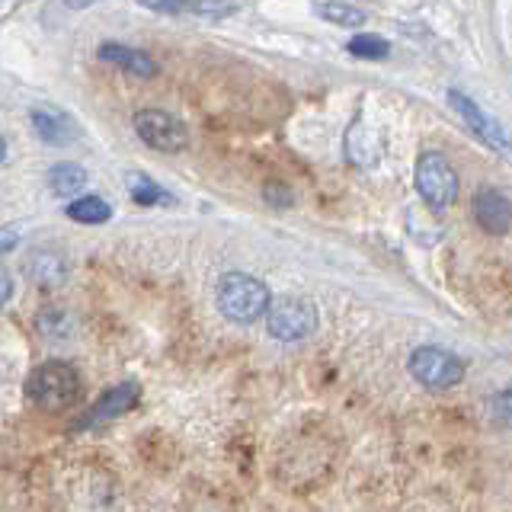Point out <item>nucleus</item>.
<instances>
[{"mask_svg": "<svg viewBox=\"0 0 512 512\" xmlns=\"http://www.w3.org/2000/svg\"><path fill=\"white\" fill-rule=\"evenodd\" d=\"M26 397L39 410H48V413L71 407L80 397L77 368L68 362H45L39 368H32V375L26 378Z\"/></svg>", "mask_w": 512, "mask_h": 512, "instance_id": "1", "label": "nucleus"}, {"mask_svg": "<svg viewBox=\"0 0 512 512\" xmlns=\"http://www.w3.org/2000/svg\"><path fill=\"white\" fill-rule=\"evenodd\" d=\"M269 288L247 276V272H228L218 282V308L224 317H231L234 324H253L269 308Z\"/></svg>", "mask_w": 512, "mask_h": 512, "instance_id": "2", "label": "nucleus"}, {"mask_svg": "<svg viewBox=\"0 0 512 512\" xmlns=\"http://www.w3.org/2000/svg\"><path fill=\"white\" fill-rule=\"evenodd\" d=\"M416 192L420 199L436 208V212H445L452 208L458 199V173L448 164V157L439 151H423L420 160H416Z\"/></svg>", "mask_w": 512, "mask_h": 512, "instance_id": "3", "label": "nucleus"}, {"mask_svg": "<svg viewBox=\"0 0 512 512\" xmlns=\"http://www.w3.org/2000/svg\"><path fill=\"white\" fill-rule=\"evenodd\" d=\"M410 375L429 391H448L461 384L464 378V362L455 352L439 349V346H420L410 356Z\"/></svg>", "mask_w": 512, "mask_h": 512, "instance_id": "4", "label": "nucleus"}, {"mask_svg": "<svg viewBox=\"0 0 512 512\" xmlns=\"http://www.w3.org/2000/svg\"><path fill=\"white\" fill-rule=\"evenodd\" d=\"M266 327L269 336H276L282 343H298L304 336H311L317 327V311L311 301L304 298H279L269 301L266 308Z\"/></svg>", "mask_w": 512, "mask_h": 512, "instance_id": "5", "label": "nucleus"}, {"mask_svg": "<svg viewBox=\"0 0 512 512\" xmlns=\"http://www.w3.org/2000/svg\"><path fill=\"white\" fill-rule=\"evenodd\" d=\"M135 132L138 138L148 144L154 151H164V154H173V151H183L189 144V132L180 119H173L170 112L164 109H144L135 116Z\"/></svg>", "mask_w": 512, "mask_h": 512, "instance_id": "6", "label": "nucleus"}, {"mask_svg": "<svg viewBox=\"0 0 512 512\" xmlns=\"http://www.w3.org/2000/svg\"><path fill=\"white\" fill-rule=\"evenodd\" d=\"M448 103H452V109L458 112V116L464 119V125H468L480 141L490 144V148H496V151H506V138L500 132V125H496L487 112L471 100V96H464L461 90H448Z\"/></svg>", "mask_w": 512, "mask_h": 512, "instance_id": "7", "label": "nucleus"}, {"mask_svg": "<svg viewBox=\"0 0 512 512\" xmlns=\"http://www.w3.org/2000/svg\"><path fill=\"white\" fill-rule=\"evenodd\" d=\"M474 221L487 234H506L512 224V202L500 189H480L474 196Z\"/></svg>", "mask_w": 512, "mask_h": 512, "instance_id": "8", "label": "nucleus"}, {"mask_svg": "<svg viewBox=\"0 0 512 512\" xmlns=\"http://www.w3.org/2000/svg\"><path fill=\"white\" fill-rule=\"evenodd\" d=\"M138 404V384L135 381H125V384H116V388H109L96 404L90 407V413L80 420L77 426H93V423H103V420H112V416H119L125 410H132Z\"/></svg>", "mask_w": 512, "mask_h": 512, "instance_id": "9", "label": "nucleus"}, {"mask_svg": "<svg viewBox=\"0 0 512 512\" xmlns=\"http://www.w3.org/2000/svg\"><path fill=\"white\" fill-rule=\"evenodd\" d=\"M32 128H36V135L42 141H48V144H64L74 135V122L55 106H36V109H32Z\"/></svg>", "mask_w": 512, "mask_h": 512, "instance_id": "10", "label": "nucleus"}, {"mask_svg": "<svg viewBox=\"0 0 512 512\" xmlns=\"http://www.w3.org/2000/svg\"><path fill=\"white\" fill-rule=\"evenodd\" d=\"M100 58L109 61V64H116V68L128 71V74H138V77H151L157 71V64L138 52V48H128V45H119V42H106L100 48Z\"/></svg>", "mask_w": 512, "mask_h": 512, "instance_id": "11", "label": "nucleus"}, {"mask_svg": "<svg viewBox=\"0 0 512 512\" xmlns=\"http://www.w3.org/2000/svg\"><path fill=\"white\" fill-rule=\"evenodd\" d=\"M87 183V173L80 164H71V160H61L52 170H48V189L55 192L58 199H74Z\"/></svg>", "mask_w": 512, "mask_h": 512, "instance_id": "12", "label": "nucleus"}, {"mask_svg": "<svg viewBox=\"0 0 512 512\" xmlns=\"http://www.w3.org/2000/svg\"><path fill=\"white\" fill-rule=\"evenodd\" d=\"M346 144H349V160L356 167H372L375 160H378V154H381L375 132H368L365 125H352Z\"/></svg>", "mask_w": 512, "mask_h": 512, "instance_id": "13", "label": "nucleus"}, {"mask_svg": "<svg viewBox=\"0 0 512 512\" xmlns=\"http://www.w3.org/2000/svg\"><path fill=\"white\" fill-rule=\"evenodd\" d=\"M64 212H68V218H74L77 224H103V221L112 218L109 202L100 199V196H80V199H74L68 208H64Z\"/></svg>", "mask_w": 512, "mask_h": 512, "instance_id": "14", "label": "nucleus"}, {"mask_svg": "<svg viewBox=\"0 0 512 512\" xmlns=\"http://www.w3.org/2000/svg\"><path fill=\"white\" fill-rule=\"evenodd\" d=\"M314 10L320 20H327L333 26H362L365 23V13L352 4H343V0H317Z\"/></svg>", "mask_w": 512, "mask_h": 512, "instance_id": "15", "label": "nucleus"}, {"mask_svg": "<svg viewBox=\"0 0 512 512\" xmlns=\"http://www.w3.org/2000/svg\"><path fill=\"white\" fill-rule=\"evenodd\" d=\"M125 189H128V196H132L138 205H160V202L170 199L148 173H128L125 176Z\"/></svg>", "mask_w": 512, "mask_h": 512, "instance_id": "16", "label": "nucleus"}, {"mask_svg": "<svg viewBox=\"0 0 512 512\" xmlns=\"http://www.w3.org/2000/svg\"><path fill=\"white\" fill-rule=\"evenodd\" d=\"M349 55L378 61V58H388L391 55V45H388V39L372 36V32H362V36H352L349 39Z\"/></svg>", "mask_w": 512, "mask_h": 512, "instance_id": "17", "label": "nucleus"}, {"mask_svg": "<svg viewBox=\"0 0 512 512\" xmlns=\"http://www.w3.org/2000/svg\"><path fill=\"white\" fill-rule=\"evenodd\" d=\"M490 410H493V420H500L506 426H512V391H500L490 397Z\"/></svg>", "mask_w": 512, "mask_h": 512, "instance_id": "18", "label": "nucleus"}, {"mask_svg": "<svg viewBox=\"0 0 512 512\" xmlns=\"http://www.w3.org/2000/svg\"><path fill=\"white\" fill-rule=\"evenodd\" d=\"M138 4L154 13H183L189 7L186 0H138Z\"/></svg>", "mask_w": 512, "mask_h": 512, "instance_id": "19", "label": "nucleus"}, {"mask_svg": "<svg viewBox=\"0 0 512 512\" xmlns=\"http://www.w3.org/2000/svg\"><path fill=\"white\" fill-rule=\"evenodd\" d=\"M10 295H13V279L7 269H0V308L10 301Z\"/></svg>", "mask_w": 512, "mask_h": 512, "instance_id": "20", "label": "nucleus"}, {"mask_svg": "<svg viewBox=\"0 0 512 512\" xmlns=\"http://www.w3.org/2000/svg\"><path fill=\"white\" fill-rule=\"evenodd\" d=\"M90 4H93V0H64V7H71V10H84Z\"/></svg>", "mask_w": 512, "mask_h": 512, "instance_id": "21", "label": "nucleus"}, {"mask_svg": "<svg viewBox=\"0 0 512 512\" xmlns=\"http://www.w3.org/2000/svg\"><path fill=\"white\" fill-rule=\"evenodd\" d=\"M7 157V144H4V138H0V160Z\"/></svg>", "mask_w": 512, "mask_h": 512, "instance_id": "22", "label": "nucleus"}]
</instances>
